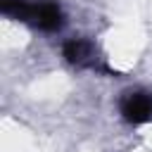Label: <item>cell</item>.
Returning <instances> with one entry per match:
<instances>
[{"mask_svg": "<svg viewBox=\"0 0 152 152\" xmlns=\"http://www.w3.org/2000/svg\"><path fill=\"white\" fill-rule=\"evenodd\" d=\"M121 116L128 124H147L152 121V93L147 90H128L121 97Z\"/></svg>", "mask_w": 152, "mask_h": 152, "instance_id": "7a4b0ae2", "label": "cell"}, {"mask_svg": "<svg viewBox=\"0 0 152 152\" xmlns=\"http://www.w3.org/2000/svg\"><path fill=\"white\" fill-rule=\"evenodd\" d=\"M64 57L69 64H76V66H97L95 64V55H93V45L83 38H71L64 43Z\"/></svg>", "mask_w": 152, "mask_h": 152, "instance_id": "3957f363", "label": "cell"}, {"mask_svg": "<svg viewBox=\"0 0 152 152\" xmlns=\"http://www.w3.org/2000/svg\"><path fill=\"white\" fill-rule=\"evenodd\" d=\"M0 10L7 17H14L19 21H28L40 31H57L64 21L62 10L52 0H38V2H26V0H0Z\"/></svg>", "mask_w": 152, "mask_h": 152, "instance_id": "6da1fadb", "label": "cell"}]
</instances>
